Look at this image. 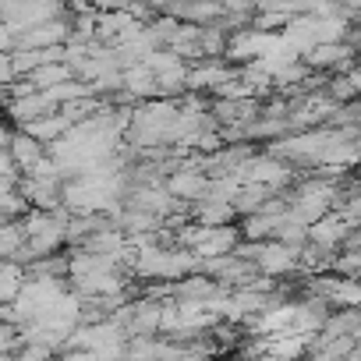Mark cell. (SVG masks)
<instances>
[{
	"label": "cell",
	"mask_w": 361,
	"mask_h": 361,
	"mask_svg": "<svg viewBox=\"0 0 361 361\" xmlns=\"http://www.w3.org/2000/svg\"><path fill=\"white\" fill-rule=\"evenodd\" d=\"M121 361H124V357H121Z\"/></svg>",
	"instance_id": "3"
},
{
	"label": "cell",
	"mask_w": 361,
	"mask_h": 361,
	"mask_svg": "<svg viewBox=\"0 0 361 361\" xmlns=\"http://www.w3.org/2000/svg\"><path fill=\"white\" fill-rule=\"evenodd\" d=\"M340 234H343V224H340V220H326V224H315V227H312V238H315L319 245H333Z\"/></svg>",
	"instance_id": "1"
},
{
	"label": "cell",
	"mask_w": 361,
	"mask_h": 361,
	"mask_svg": "<svg viewBox=\"0 0 361 361\" xmlns=\"http://www.w3.org/2000/svg\"><path fill=\"white\" fill-rule=\"evenodd\" d=\"M170 192L173 195H202L206 185H202V177H173L170 180Z\"/></svg>",
	"instance_id": "2"
}]
</instances>
